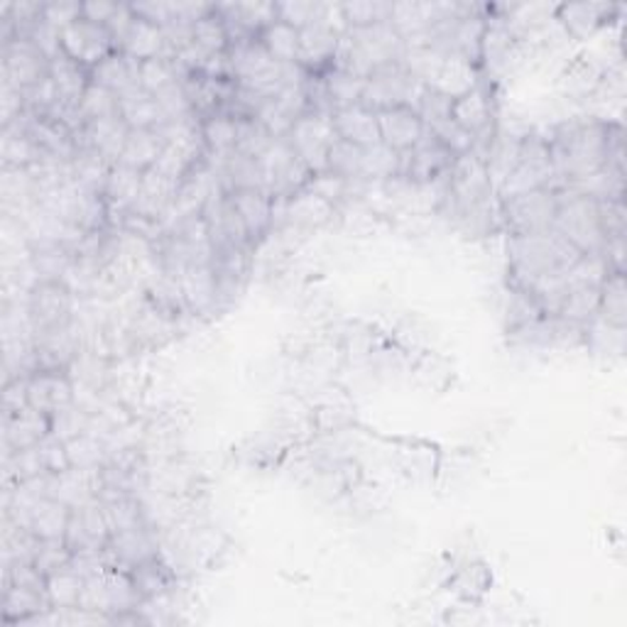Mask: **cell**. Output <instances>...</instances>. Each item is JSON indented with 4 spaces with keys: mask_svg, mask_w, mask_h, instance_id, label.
Returning a JSON list of instances; mask_svg holds the SVG:
<instances>
[{
    "mask_svg": "<svg viewBox=\"0 0 627 627\" xmlns=\"http://www.w3.org/2000/svg\"><path fill=\"white\" fill-rule=\"evenodd\" d=\"M607 127L611 121L591 115L558 123L552 135H546L556 172V189L607 170Z\"/></svg>",
    "mask_w": 627,
    "mask_h": 627,
    "instance_id": "6da1fadb",
    "label": "cell"
},
{
    "mask_svg": "<svg viewBox=\"0 0 627 627\" xmlns=\"http://www.w3.org/2000/svg\"><path fill=\"white\" fill-rule=\"evenodd\" d=\"M505 250L509 272L507 282L525 290L539 278H544V274L568 270L583 255L554 229L525 235H507Z\"/></svg>",
    "mask_w": 627,
    "mask_h": 627,
    "instance_id": "7a4b0ae2",
    "label": "cell"
},
{
    "mask_svg": "<svg viewBox=\"0 0 627 627\" xmlns=\"http://www.w3.org/2000/svg\"><path fill=\"white\" fill-rule=\"evenodd\" d=\"M558 192V209L552 229L564 235L578 253H603V229L601 213H598V199L578 194L571 189Z\"/></svg>",
    "mask_w": 627,
    "mask_h": 627,
    "instance_id": "3957f363",
    "label": "cell"
},
{
    "mask_svg": "<svg viewBox=\"0 0 627 627\" xmlns=\"http://www.w3.org/2000/svg\"><path fill=\"white\" fill-rule=\"evenodd\" d=\"M552 186L556 189V172L552 150H549L546 135L539 133H525L522 152H519V162L513 174L497 186V199H509V196L527 194L534 189H546Z\"/></svg>",
    "mask_w": 627,
    "mask_h": 627,
    "instance_id": "277c9868",
    "label": "cell"
},
{
    "mask_svg": "<svg viewBox=\"0 0 627 627\" xmlns=\"http://www.w3.org/2000/svg\"><path fill=\"white\" fill-rule=\"evenodd\" d=\"M556 209L558 192L552 189V186L509 196V199L500 201V229L507 235L549 231L554 225Z\"/></svg>",
    "mask_w": 627,
    "mask_h": 627,
    "instance_id": "5b68a950",
    "label": "cell"
},
{
    "mask_svg": "<svg viewBox=\"0 0 627 627\" xmlns=\"http://www.w3.org/2000/svg\"><path fill=\"white\" fill-rule=\"evenodd\" d=\"M25 309L35 333L66 329L74 323V290L64 280H37L27 290Z\"/></svg>",
    "mask_w": 627,
    "mask_h": 627,
    "instance_id": "8992f818",
    "label": "cell"
},
{
    "mask_svg": "<svg viewBox=\"0 0 627 627\" xmlns=\"http://www.w3.org/2000/svg\"><path fill=\"white\" fill-rule=\"evenodd\" d=\"M425 84L409 72L405 62H392L372 72L366 78V91L360 103L370 111H388L395 106H415Z\"/></svg>",
    "mask_w": 627,
    "mask_h": 627,
    "instance_id": "52a82bcc",
    "label": "cell"
},
{
    "mask_svg": "<svg viewBox=\"0 0 627 627\" xmlns=\"http://www.w3.org/2000/svg\"><path fill=\"white\" fill-rule=\"evenodd\" d=\"M333 140H336V131H333L331 115L314 111L299 115L287 135V143L294 155L299 157L302 164L307 167L311 174L327 172Z\"/></svg>",
    "mask_w": 627,
    "mask_h": 627,
    "instance_id": "ba28073f",
    "label": "cell"
},
{
    "mask_svg": "<svg viewBox=\"0 0 627 627\" xmlns=\"http://www.w3.org/2000/svg\"><path fill=\"white\" fill-rule=\"evenodd\" d=\"M265 172V192L274 201H287L290 196L302 192L309 184L311 172L302 164V160L287 143V137L274 140L260 157Z\"/></svg>",
    "mask_w": 627,
    "mask_h": 627,
    "instance_id": "9c48e42d",
    "label": "cell"
},
{
    "mask_svg": "<svg viewBox=\"0 0 627 627\" xmlns=\"http://www.w3.org/2000/svg\"><path fill=\"white\" fill-rule=\"evenodd\" d=\"M456 155L439 140L434 133H425V137L411 147L409 152L402 155V172L407 182L417 186H431L437 182H444L446 174L454 164Z\"/></svg>",
    "mask_w": 627,
    "mask_h": 627,
    "instance_id": "30bf717a",
    "label": "cell"
},
{
    "mask_svg": "<svg viewBox=\"0 0 627 627\" xmlns=\"http://www.w3.org/2000/svg\"><path fill=\"white\" fill-rule=\"evenodd\" d=\"M52 59L45 57L29 39H10L3 45V84L15 86L17 91L37 86L49 76Z\"/></svg>",
    "mask_w": 627,
    "mask_h": 627,
    "instance_id": "8fae6325",
    "label": "cell"
},
{
    "mask_svg": "<svg viewBox=\"0 0 627 627\" xmlns=\"http://www.w3.org/2000/svg\"><path fill=\"white\" fill-rule=\"evenodd\" d=\"M64 542L72 549V554L103 552L108 542H111V527H108L103 505L96 497L72 509Z\"/></svg>",
    "mask_w": 627,
    "mask_h": 627,
    "instance_id": "7c38bea8",
    "label": "cell"
},
{
    "mask_svg": "<svg viewBox=\"0 0 627 627\" xmlns=\"http://www.w3.org/2000/svg\"><path fill=\"white\" fill-rule=\"evenodd\" d=\"M115 39L106 25H96L91 20H76L74 25L62 29V54L74 62L94 69L101 64L108 54L115 52Z\"/></svg>",
    "mask_w": 627,
    "mask_h": 627,
    "instance_id": "4fadbf2b",
    "label": "cell"
},
{
    "mask_svg": "<svg viewBox=\"0 0 627 627\" xmlns=\"http://www.w3.org/2000/svg\"><path fill=\"white\" fill-rule=\"evenodd\" d=\"M76 402V385L69 370H37L27 378V405L42 411V415H57Z\"/></svg>",
    "mask_w": 627,
    "mask_h": 627,
    "instance_id": "5bb4252c",
    "label": "cell"
},
{
    "mask_svg": "<svg viewBox=\"0 0 627 627\" xmlns=\"http://www.w3.org/2000/svg\"><path fill=\"white\" fill-rule=\"evenodd\" d=\"M343 29L336 23H319L299 33L297 64L309 74H321L333 66Z\"/></svg>",
    "mask_w": 627,
    "mask_h": 627,
    "instance_id": "9a60e30c",
    "label": "cell"
},
{
    "mask_svg": "<svg viewBox=\"0 0 627 627\" xmlns=\"http://www.w3.org/2000/svg\"><path fill=\"white\" fill-rule=\"evenodd\" d=\"M380 143L399 155L409 152L427 133V125L421 121L415 106H395L378 113Z\"/></svg>",
    "mask_w": 627,
    "mask_h": 627,
    "instance_id": "2e32d148",
    "label": "cell"
},
{
    "mask_svg": "<svg viewBox=\"0 0 627 627\" xmlns=\"http://www.w3.org/2000/svg\"><path fill=\"white\" fill-rule=\"evenodd\" d=\"M108 562L111 566L125 568L131 571L137 564L147 562L160 554V542H157V532L152 525H143L135 529H125V532L111 534V542L106 546Z\"/></svg>",
    "mask_w": 627,
    "mask_h": 627,
    "instance_id": "e0dca14e",
    "label": "cell"
},
{
    "mask_svg": "<svg viewBox=\"0 0 627 627\" xmlns=\"http://www.w3.org/2000/svg\"><path fill=\"white\" fill-rule=\"evenodd\" d=\"M451 121L458 127H464L466 133L476 137V143L480 137H485L495 131V108L493 98H490L488 88L476 86L470 91L460 94L451 103Z\"/></svg>",
    "mask_w": 627,
    "mask_h": 627,
    "instance_id": "ac0fdd59",
    "label": "cell"
},
{
    "mask_svg": "<svg viewBox=\"0 0 627 627\" xmlns=\"http://www.w3.org/2000/svg\"><path fill=\"white\" fill-rule=\"evenodd\" d=\"M127 135H131V127L125 125L121 113L108 115L101 118V121L86 123L84 131L76 135V150H94L103 160L115 164L121 160Z\"/></svg>",
    "mask_w": 627,
    "mask_h": 627,
    "instance_id": "d6986e66",
    "label": "cell"
},
{
    "mask_svg": "<svg viewBox=\"0 0 627 627\" xmlns=\"http://www.w3.org/2000/svg\"><path fill=\"white\" fill-rule=\"evenodd\" d=\"M52 434V417L33 407H25L17 415L3 417V448L5 454L33 448Z\"/></svg>",
    "mask_w": 627,
    "mask_h": 627,
    "instance_id": "ffe728a7",
    "label": "cell"
},
{
    "mask_svg": "<svg viewBox=\"0 0 627 627\" xmlns=\"http://www.w3.org/2000/svg\"><path fill=\"white\" fill-rule=\"evenodd\" d=\"M617 10L623 8L611 3H564L554 8V20L568 37L586 39L591 37L595 29L607 25V20H611Z\"/></svg>",
    "mask_w": 627,
    "mask_h": 627,
    "instance_id": "44dd1931",
    "label": "cell"
},
{
    "mask_svg": "<svg viewBox=\"0 0 627 627\" xmlns=\"http://www.w3.org/2000/svg\"><path fill=\"white\" fill-rule=\"evenodd\" d=\"M233 209L238 211L245 231L250 235L253 248L265 241V235L272 231V196L265 189H241L229 194Z\"/></svg>",
    "mask_w": 627,
    "mask_h": 627,
    "instance_id": "7402d4cb",
    "label": "cell"
},
{
    "mask_svg": "<svg viewBox=\"0 0 627 627\" xmlns=\"http://www.w3.org/2000/svg\"><path fill=\"white\" fill-rule=\"evenodd\" d=\"M333 131L336 137L358 147H372L380 143V127H378V113L370 111L362 103L339 108L331 113Z\"/></svg>",
    "mask_w": 627,
    "mask_h": 627,
    "instance_id": "603a6c76",
    "label": "cell"
},
{
    "mask_svg": "<svg viewBox=\"0 0 627 627\" xmlns=\"http://www.w3.org/2000/svg\"><path fill=\"white\" fill-rule=\"evenodd\" d=\"M0 157H3V170H33L47 157L39 150L37 143L29 137L23 123H10L0 135Z\"/></svg>",
    "mask_w": 627,
    "mask_h": 627,
    "instance_id": "cb8c5ba5",
    "label": "cell"
},
{
    "mask_svg": "<svg viewBox=\"0 0 627 627\" xmlns=\"http://www.w3.org/2000/svg\"><path fill=\"white\" fill-rule=\"evenodd\" d=\"M186 309L192 314H211L219 309V294H216V274L211 262L186 268L180 278Z\"/></svg>",
    "mask_w": 627,
    "mask_h": 627,
    "instance_id": "d4e9b609",
    "label": "cell"
},
{
    "mask_svg": "<svg viewBox=\"0 0 627 627\" xmlns=\"http://www.w3.org/2000/svg\"><path fill=\"white\" fill-rule=\"evenodd\" d=\"M118 113H121L131 131H160V127L170 123L162 103L155 96L143 91V88H135V91L121 96Z\"/></svg>",
    "mask_w": 627,
    "mask_h": 627,
    "instance_id": "484cf974",
    "label": "cell"
},
{
    "mask_svg": "<svg viewBox=\"0 0 627 627\" xmlns=\"http://www.w3.org/2000/svg\"><path fill=\"white\" fill-rule=\"evenodd\" d=\"M137 66H140V62L115 49L113 54H108L101 64L91 69V82L106 86L108 91L118 96H125L140 88L137 86Z\"/></svg>",
    "mask_w": 627,
    "mask_h": 627,
    "instance_id": "4316f807",
    "label": "cell"
},
{
    "mask_svg": "<svg viewBox=\"0 0 627 627\" xmlns=\"http://www.w3.org/2000/svg\"><path fill=\"white\" fill-rule=\"evenodd\" d=\"M49 78H52L57 88L59 101L66 106H78L88 84H91V69L74 62L66 54H59L52 59V66H49Z\"/></svg>",
    "mask_w": 627,
    "mask_h": 627,
    "instance_id": "83f0119b",
    "label": "cell"
},
{
    "mask_svg": "<svg viewBox=\"0 0 627 627\" xmlns=\"http://www.w3.org/2000/svg\"><path fill=\"white\" fill-rule=\"evenodd\" d=\"M54 607L49 603L47 593L29 591L23 586L5 583L3 588V620L5 623H29L52 613Z\"/></svg>",
    "mask_w": 627,
    "mask_h": 627,
    "instance_id": "f1b7e54d",
    "label": "cell"
},
{
    "mask_svg": "<svg viewBox=\"0 0 627 627\" xmlns=\"http://www.w3.org/2000/svg\"><path fill=\"white\" fill-rule=\"evenodd\" d=\"M143 192V172L133 170V167H125L121 162H115L111 167V174H108L103 196L108 206H111V219L118 213L133 209L137 196Z\"/></svg>",
    "mask_w": 627,
    "mask_h": 627,
    "instance_id": "f546056e",
    "label": "cell"
},
{
    "mask_svg": "<svg viewBox=\"0 0 627 627\" xmlns=\"http://www.w3.org/2000/svg\"><path fill=\"white\" fill-rule=\"evenodd\" d=\"M121 52L135 62H147V59L167 57V37L160 25L147 23V20L135 15L133 27L127 29L125 39L121 42Z\"/></svg>",
    "mask_w": 627,
    "mask_h": 627,
    "instance_id": "4dcf8cb0",
    "label": "cell"
},
{
    "mask_svg": "<svg viewBox=\"0 0 627 627\" xmlns=\"http://www.w3.org/2000/svg\"><path fill=\"white\" fill-rule=\"evenodd\" d=\"M164 137L160 135V131H131L123 147V155H121V164L125 167H133L137 172H147L152 170V167L160 162V157L164 152Z\"/></svg>",
    "mask_w": 627,
    "mask_h": 627,
    "instance_id": "1f68e13d",
    "label": "cell"
},
{
    "mask_svg": "<svg viewBox=\"0 0 627 627\" xmlns=\"http://www.w3.org/2000/svg\"><path fill=\"white\" fill-rule=\"evenodd\" d=\"M131 576L137 593L143 595V603L157 601V598H162L172 591L174 574L172 566L162 558V554L147 558V562L131 568Z\"/></svg>",
    "mask_w": 627,
    "mask_h": 627,
    "instance_id": "d6a6232c",
    "label": "cell"
},
{
    "mask_svg": "<svg viewBox=\"0 0 627 627\" xmlns=\"http://www.w3.org/2000/svg\"><path fill=\"white\" fill-rule=\"evenodd\" d=\"M598 307H601V287L578 284V287H568L556 317L586 329L598 319Z\"/></svg>",
    "mask_w": 627,
    "mask_h": 627,
    "instance_id": "836d02e7",
    "label": "cell"
},
{
    "mask_svg": "<svg viewBox=\"0 0 627 627\" xmlns=\"http://www.w3.org/2000/svg\"><path fill=\"white\" fill-rule=\"evenodd\" d=\"M598 321L605 327L625 329L627 327V287L625 272H607L601 282V307H598Z\"/></svg>",
    "mask_w": 627,
    "mask_h": 627,
    "instance_id": "e575fe53",
    "label": "cell"
},
{
    "mask_svg": "<svg viewBox=\"0 0 627 627\" xmlns=\"http://www.w3.org/2000/svg\"><path fill=\"white\" fill-rule=\"evenodd\" d=\"M321 76H323V88H327L331 111L360 103L362 91H366V78L351 74V72H343V69H336V66L321 72Z\"/></svg>",
    "mask_w": 627,
    "mask_h": 627,
    "instance_id": "d590c367",
    "label": "cell"
},
{
    "mask_svg": "<svg viewBox=\"0 0 627 627\" xmlns=\"http://www.w3.org/2000/svg\"><path fill=\"white\" fill-rule=\"evenodd\" d=\"M84 583L86 578L74 571L72 566L62 568L52 576H47V598L52 603L54 611L62 613H72L78 611V603H82V593H84Z\"/></svg>",
    "mask_w": 627,
    "mask_h": 627,
    "instance_id": "8d00e7d4",
    "label": "cell"
},
{
    "mask_svg": "<svg viewBox=\"0 0 627 627\" xmlns=\"http://www.w3.org/2000/svg\"><path fill=\"white\" fill-rule=\"evenodd\" d=\"M500 314H503L505 331H513L517 327H522V323L544 317V311L532 297V292L509 282L503 292V302H500Z\"/></svg>",
    "mask_w": 627,
    "mask_h": 627,
    "instance_id": "74e56055",
    "label": "cell"
},
{
    "mask_svg": "<svg viewBox=\"0 0 627 627\" xmlns=\"http://www.w3.org/2000/svg\"><path fill=\"white\" fill-rule=\"evenodd\" d=\"M69 517H72V507L59 503L54 497H45L33 509V517H29V532L37 539H64Z\"/></svg>",
    "mask_w": 627,
    "mask_h": 627,
    "instance_id": "f35d334b",
    "label": "cell"
},
{
    "mask_svg": "<svg viewBox=\"0 0 627 627\" xmlns=\"http://www.w3.org/2000/svg\"><path fill=\"white\" fill-rule=\"evenodd\" d=\"M429 86L439 88L441 94H446L451 98H458L460 94H466L470 88L478 86V66L468 64L466 59L460 57H446L437 78Z\"/></svg>",
    "mask_w": 627,
    "mask_h": 627,
    "instance_id": "ab89813d",
    "label": "cell"
},
{
    "mask_svg": "<svg viewBox=\"0 0 627 627\" xmlns=\"http://www.w3.org/2000/svg\"><path fill=\"white\" fill-rule=\"evenodd\" d=\"M98 503H101V500H98ZM101 505H103V513L108 519V527H111V534L125 532V529L150 525V519H147V507L137 495L103 500Z\"/></svg>",
    "mask_w": 627,
    "mask_h": 627,
    "instance_id": "60d3db41",
    "label": "cell"
},
{
    "mask_svg": "<svg viewBox=\"0 0 627 627\" xmlns=\"http://www.w3.org/2000/svg\"><path fill=\"white\" fill-rule=\"evenodd\" d=\"M262 47L268 49L270 57L280 64H297L299 57V29L292 27L282 20H274L258 35Z\"/></svg>",
    "mask_w": 627,
    "mask_h": 627,
    "instance_id": "b9f144b4",
    "label": "cell"
},
{
    "mask_svg": "<svg viewBox=\"0 0 627 627\" xmlns=\"http://www.w3.org/2000/svg\"><path fill=\"white\" fill-rule=\"evenodd\" d=\"M192 45L209 57L225 54L231 49L229 29H225L221 15L216 13V3L209 15H204L192 25Z\"/></svg>",
    "mask_w": 627,
    "mask_h": 627,
    "instance_id": "7bdbcfd3",
    "label": "cell"
},
{
    "mask_svg": "<svg viewBox=\"0 0 627 627\" xmlns=\"http://www.w3.org/2000/svg\"><path fill=\"white\" fill-rule=\"evenodd\" d=\"M392 3L385 0H356V3L336 5L341 29H360L378 23H390Z\"/></svg>",
    "mask_w": 627,
    "mask_h": 627,
    "instance_id": "ee69618b",
    "label": "cell"
},
{
    "mask_svg": "<svg viewBox=\"0 0 627 627\" xmlns=\"http://www.w3.org/2000/svg\"><path fill=\"white\" fill-rule=\"evenodd\" d=\"M64 446H66L69 466L76 468V470L101 468L106 456H108L106 439L94 434V431H84V434L66 439Z\"/></svg>",
    "mask_w": 627,
    "mask_h": 627,
    "instance_id": "f6af8a7d",
    "label": "cell"
},
{
    "mask_svg": "<svg viewBox=\"0 0 627 627\" xmlns=\"http://www.w3.org/2000/svg\"><path fill=\"white\" fill-rule=\"evenodd\" d=\"M402 172V155L388 145H372L362 150V182H388Z\"/></svg>",
    "mask_w": 627,
    "mask_h": 627,
    "instance_id": "bcb514c9",
    "label": "cell"
},
{
    "mask_svg": "<svg viewBox=\"0 0 627 627\" xmlns=\"http://www.w3.org/2000/svg\"><path fill=\"white\" fill-rule=\"evenodd\" d=\"M274 5H278V20L297 27L299 33L311 25L333 23L331 13L336 10V5L331 8L323 3H311V0H287V3H274Z\"/></svg>",
    "mask_w": 627,
    "mask_h": 627,
    "instance_id": "7dc6e473",
    "label": "cell"
},
{
    "mask_svg": "<svg viewBox=\"0 0 627 627\" xmlns=\"http://www.w3.org/2000/svg\"><path fill=\"white\" fill-rule=\"evenodd\" d=\"M235 115L231 113H213L201 121V137L206 143V150L213 157L229 155L235 150Z\"/></svg>",
    "mask_w": 627,
    "mask_h": 627,
    "instance_id": "c3c4849f",
    "label": "cell"
},
{
    "mask_svg": "<svg viewBox=\"0 0 627 627\" xmlns=\"http://www.w3.org/2000/svg\"><path fill=\"white\" fill-rule=\"evenodd\" d=\"M362 150H366V147L351 145L346 140H341V137H336L329 150L327 170L343 176V180H348L353 184H366L362 182Z\"/></svg>",
    "mask_w": 627,
    "mask_h": 627,
    "instance_id": "681fc988",
    "label": "cell"
},
{
    "mask_svg": "<svg viewBox=\"0 0 627 627\" xmlns=\"http://www.w3.org/2000/svg\"><path fill=\"white\" fill-rule=\"evenodd\" d=\"M176 82H180V76H176V69L170 57L147 59V62H140V66H137V86L150 96L164 94L167 88L174 86Z\"/></svg>",
    "mask_w": 627,
    "mask_h": 627,
    "instance_id": "f907efd6",
    "label": "cell"
},
{
    "mask_svg": "<svg viewBox=\"0 0 627 627\" xmlns=\"http://www.w3.org/2000/svg\"><path fill=\"white\" fill-rule=\"evenodd\" d=\"M235 150L248 157H262L274 143V137L265 131L258 118H235Z\"/></svg>",
    "mask_w": 627,
    "mask_h": 627,
    "instance_id": "816d5d0a",
    "label": "cell"
},
{
    "mask_svg": "<svg viewBox=\"0 0 627 627\" xmlns=\"http://www.w3.org/2000/svg\"><path fill=\"white\" fill-rule=\"evenodd\" d=\"M118 108H121V96L108 91L106 86L101 84H88V88L82 96V101H78V111L86 118V123L91 121H101V118L108 115H115Z\"/></svg>",
    "mask_w": 627,
    "mask_h": 627,
    "instance_id": "f5cc1de1",
    "label": "cell"
},
{
    "mask_svg": "<svg viewBox=\"0 0 627 627\" xmlns=\"http://www.w3.org/2000/svg\"><path fill=\"white\" fill-rule=\"evenodd\" d=\"M451 103H454V98L441 94L439 88H434V86L421 88L415 108H417L421 121H425L427 131H434L437 125L451 121Z\"/></svg>",
    "mask_w": 627,
    "mask_h": 627,
    "instance_id": "db71d44e",
    "label": "cell"
},
{
    "mask_svg": "<svg viewBox=\"0 0 627 627\" xmlns=\"http://www.w3.org/2000/svg\"><path fill=\"white\" fill-rule=\"evenodd\" d=\"M601 72H598L593 62L588 59H576L574 64L566 66V72L562 76V88L568 96H591L595 91V86L601 84Z\"/></svg>",
    "mask_w": 627,
    "mask_h": 627,
    "instance_id": "11a10c76",
    "label": "cell"
},
{
    "mask_svg": "<svg viewBox=\"0 0 627 627\" xmlns=\"http://www.w3.org/2000/svg\"><path fill=\"white\" fill-rule=\"evenodd\" d=\"M72 558L74 554H72V549L66 546L64 539H39L33 564L39 574L52 576L72 564Z\"/></svg>",
    "mask_w": 627,
    "mask_h": 627,
    "instance_id": "9f6ffc18",
    "label": "cell"
},
{
    "mask_svg": "<svg viewBox=\"0 0 627 627\" xmlns=\"http://www.w3.org/2000/svg\"><path fill=\"white\" fill-rule=\"evenodd\" d=\"M353 186H356V184L348 182V180H343V176L327 170V172L311 174L307 189H311L314 194L321 196L323 201H329L331 206H336V209H339L341 201H346L348 196H353Z\"/></svg>",
    "mask_w": 627,
    "mask_h": 627,
    "instance_id": "6f0895ef",
    "label": "cell"
},
{
    "mask_svg": "<svg viewBox=\"0 0 627 627\" xmlns=\"http://www.w3.org/2000/svg\"><path fill=\"white\" fill-rule=\"evenodd\" d=\"M598 213H601V229L605 243L625 238L627 233L625 199H601L598 201Z\"/></svg>",
    "mask_w": 627,
    "mask_h": 627,
    "instance_id": "680465c9",
    "label": "cell"
},
{
    "mask_svg": "<svg viewBox=\"0 0 627 627\" xmlns=\"http://www.w3.org/2000/svg\"><path fill=\"white\" fill-rule=\"evenodd\" d=\"M42 17L45 23L62 33L69 25H74L76 20H82V3H74V0H52V3H45Z\"/></svg>",
    "mask_w": 627,
    "mask_h": 627,
    "instance_id": "91938a15",
    "label": "cell"
},
{
    "mask_svg": "<svg viewBox=\"0 0 627 627\" xmlns=\"http://www.w3.org/2000/svg\"><path fill=\"white\" fill-rule=\"evenodd\" d=\"M118 3H106V0H88V3H82V17L91 20L96 25H108L111 17L115 15Z\"/></svg>",
    "mask_w": 627,
    "mask_h": 627,
    "instance_id": "94428289",
    "label": "cell"
}]
</instances>
